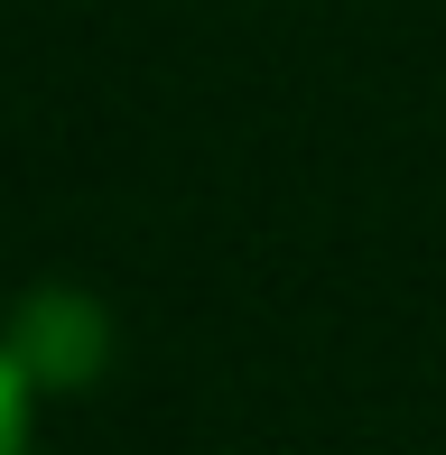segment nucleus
Returning <instances> with one entry per match:
<instances>
[{"mask_svg":"<svg viewBox=\"0 0 446 455\" xmlns=\"http://www.w3.org/2000/svg\"><path fill=\"white\" fill-rule=\"evenodd\" d=\"M0 344H10V363L28 371L37 400H75V390H93L112 371V316L93 288H28V298L10 307V325H0Z\"/></svg>","mask_w":446,"mask_h":455,"instance_id":"f257e3e1","label":"nucleus"},{"mask_svg":"<svg viewBox=\"0 0 446 455\" xmlns=\"http://www.w3.org/2000/svg\"><path fill=\"white\" fill-rule=\"evenodd\" d=\"M28 409H37V390L10 363V344H0V455H28Z\"/></svg>","mask_w":446,"mask_h":455,"instance_id":"f03ea898","label":"nucleus"}]
</instances>
